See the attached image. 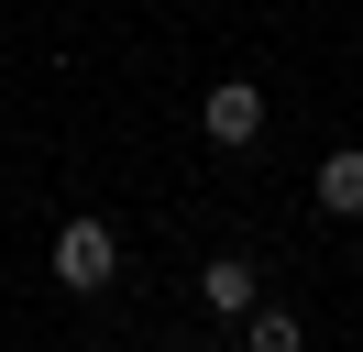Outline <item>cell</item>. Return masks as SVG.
<instances>
[{
	"label": "cell",
	"instance_id": "5",
	"mask_svg": "<svg viewBox=\"0 0 363 352\" xmlns=\"http://www.w3.org/2000/svg\"><path fill=\"white\" fill-rule=\"evenodd\" d=\"M297 341H308L297 308H253V341H242V352H297Z\"/></svg>",
	"mask_w": 363,
	"mask_h": 352
},
{
	"label": "cell",
	"instance_id": "3",
	"mask_svg": "<svg viewBox=\"0 0 363 352\" xmlns=\"http://www.w3.org/2000/svg\"><path fill=\"white\" fill-rule=\"evenodd\" d=\"M199 297L220 308V319H242V308H253V264H242V253H209V264H199Z\"/></svg>",
	"mask_w": 363,
	"mask_h": 352
},
{
	"label": "cell",
	"instance_id": "2",
	"mask_svg": "<svg viewBox=\"0 0 363 352\" xmlns=\"http://www.w3.org/2000/svg\"><path fill=\"white\" fill-rule=\"evenodd\" d=\"M199 132L242 154L253 132H264V99H253V77H220V88H209V99H199Z\"/></svg>",
	"mask_w": 363,
	"mask_h": 352
},
{
	"label": "cell",
	"instance_id": "4",
	"mask_svg": "<svg viewBox=\"0 0 363 352\" xmlns=\"http://www.w3.org/2000/svg\"><path fill=\"white\" fill-rule=\"evenodd\" d=\"M319 209H330V220H363V143H341L330 165H319Z\"/></svg>",
	"mask_w": 363,
	"mask_h": 352
},
{
	"label": "cell",
	"instance_id": "6",
	"mask_svg": "<svg viewBox=\"0 0 363 352\" xmlns=\"http://www.w3.org/2000/svg\"><path fill=\"white\" fill-rule=\"evenodd\" d=\"M220 352H242V341H220Z\"/></svg>",
	"mask_w": 363,
	"mask_h": 352
},
{
	"label": "cell",
	"instance_id": "1",
	"mask_svg": "<svg viewBox=\"0 0 363 352\" xmlns=\"http://www.w3.org/2000/svg\"><path fill=\"white\" fill-rule=\"evenodd\" d=\"M121 275V231L99 209H77L67 231H55V286H77V297H99V286Z\"/></svg>",
	"mask_w": 363,
	"mask_h": 352
}]
</instances>
